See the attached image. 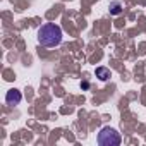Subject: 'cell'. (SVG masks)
<instances>
[{
  "mask_svg": "<svg viewBox=\"0 0 146 146\" xmlns=\"http://www.w3.org/2000/svg\"><path fill=\"white\" fill-rule=\"evenodd\" d=\"M62 41V29L60 26L53 24V23H48V24H43L40 29H38V43L45 48H53V46H58Z\"/></svg>",
  "mask_w": 146,
  "mask_h": 146,
  "instance_id": "obj_1",
  "label": "cell"
},
{
  "mask_svg": "<svg viewBox=\"0 0 146 146\" xmlns=\"http://www.w3.org/2000/svg\"><path fill=\"white\" fill-rule=\"evenodd\" d=\"M98 144L102 146H117L122 143V137L120 134L113 129V127H103L100 132H98V137H96Z\"/></svg>",
  "mask_w": 146,
  "mask_h": 146,
  "instance_id": "obj_2",
  "label": "cell"
},
{
  "mask_svg": "<svg viewBox=\"0 0 146 146\" xmlns=\"http://www.w3.org/2000/svg\"><path fill=\"white\" fill-rule=\"evenodd\" d=\"M21 100H23V95H21V91H17V90H11V91H7V95H5L7 105H19Z\"/></svg>",
  "mask_w": 146,
  "mask_h": 146,
  "instance_id": "obj_3",
  "label": "cell"
},
{
  "mask_svg": "<svg viewBox=\"0 0 146 146\" xmlns=\"http://www.w3.org/2000/svg\"><path fill=\"white\" fill-rule=\"evenodd\" d=\"M95 74H96V78H98L100 81H107V79H110L112 72H110V69H107V67H98V69L95 70Z\"/></svg>",
  "mask_w": 146,
  "mask_h": 146,
  "instance_id": "obj_4",
  "label": "cell"
},
{
  "mask_svg": "<svg viewBox=\"0 0 146 146\" xmlns=\"http://www.w3.org/2000/svg\"><path fill=\"white\" fill-rule=\"evenodd\" d=\"M108 11H110V14H112V16H119V14L122 12V4L119 2V0H115V2H112V4H110Z\"/></svg>",
  "mask_w": 146,
  "mask_h": 146,
  "instance_id": "obj_5",
  "label": "cell"
}]
</instances>
